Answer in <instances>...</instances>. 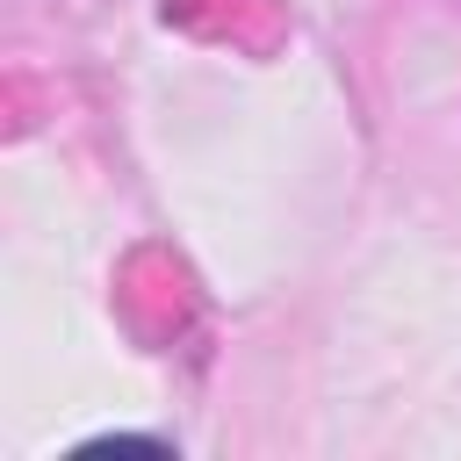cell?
Wrapping results in <instances>:
<instances>
[]
</instances>
